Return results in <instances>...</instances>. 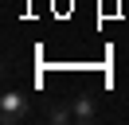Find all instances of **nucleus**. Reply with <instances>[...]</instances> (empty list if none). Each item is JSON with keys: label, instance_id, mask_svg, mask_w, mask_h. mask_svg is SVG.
<instances>
[{"label": "nucleus", "instance_id": "1", "mask_svg": "<svg viewBox=\"0 0 129 125\" xmlns=\"http://www.w3.org/2000/svg\"><path fill=\"white\" fill-rule=\"evenodd\" d=\"M0 121H4V125H24V121H31V102H27V94L4 90V98H0Z\"/></svg>", "mask_w": 129, "mask_h": 125}, {"label": "nucleus", "instance_id": "2", "mask_svg": "<svg viewBox=\"0 0 129 125\" xmlns=\"http://www.w3.org/2000/svg\"><path fill=\"white\" fill-rule=\"evenodd\" d=\"M71 109H74V125H94L98 117H102V106H98L94 94H74Z\"/></svg>", "mask_w": 129, "mask_h": 125}, {"label": "nucleus", "instance_id": "3", "mask_svg": "<svg viewBox=\"0 0 129 125\" xmlns=\"http://www.w3.org/2000/svg\"><path fill=\"white\" fill-rule=\"evenodd\" d=\"M47 121L51 125H74V109H71V98H55L47 109Z\"/></svg>", "mask_w": 129, "mask_h": 125}]
</instances>
